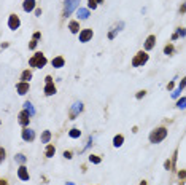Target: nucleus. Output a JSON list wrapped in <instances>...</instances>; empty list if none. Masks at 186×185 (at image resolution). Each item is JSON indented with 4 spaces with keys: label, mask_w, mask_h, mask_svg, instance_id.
<instances>
[{
    "label": "nucleus",
    "mask_w": 186,
    "mask_h": 185,
    "mask_svg": "<svg viewBox=\"0 0 186 185\" xmlns=\"http://www.w3.org/2000/svg\"><path fill=\"white\" fill-rule=\"evenodd\" d=\"M165 137H167V128H164V126L154 128L150 133V142L151 144H161Z\"/></svg>",
    "instance_id": "nucleus-1"
},
{
    "label": "nucleus",
    "mask_w": 186,
    "mask_h": 185,
    "mask_svg": "<svg viewBox=\"0 0 186 185\" xmlns=\"http://www.w3.org/2000/svg\"><path fill=\"white\" fill-rule=\"evenodd\" d=\"M46 62H48L46 56L43 54V53H40V51L35 53V54L29 59V66L30 67H35V69H43V67L46 66Z\"/></svg>",
    "instance_id": "nucleus-2"
},
{
    "label": "nucleus",
    "mask_w": 186,
    "mask_h": 185,
    "mask_svg": "<svg viewBox=\"0 0 186 185\" xmlns=\"http://www.w3.org/2000/svg\"><path fill=\"white\" fill-rule=\"evenodd\" d=\"M80 0H65L64 2V18H69L76 8H78Z\"/></svg>",
    "instance_id": "nucleus-3"
},
{
    "label": "nucleus",
    "mask_w": 186,
    "mask_h": 185,
    "mask_svg": "<svg viewBox=\"0 0 186 185\" xmlns=\"http://www.w3.org/2000/svg\"><path fill=\"white\" fill-rule=\"evenodd\" d=\"M148 58H150V56H148L146 51H138L137 54H135L134 58H132V66H134V67H140V66H143V64L148 61Z\"/></svg>",
    "instance_id": "nucleus-4"
},
{
    "label": "nucleus",
    "mask_w": 186,
    "mask_h": 185,
    "mask_svg": "<svg viewBox=\"0 0 186 185\" xmlns=\"http://www.w3.org/2000/svg\"><path fill=\"white\" fill-rule=\"evenodd\" d=\"M123 29H124V22H123V21L116 22V24H115L113 27L110 29V32H108V35H107L108 40H115V38H116V35H118L121 31H123Z\"/></svg>",
    "instance_id": "nucleus-5"
},
{
    "label": "nucleus",
    "mask_w": 186,
    "mask_h": 185,
    "mask_svg": "<svg viewBox=\"0 0 186 185\" xmlns=\"http://www.w3.org/2000/svg\"><path fill=\"white\" fill-rule=\"evenodd\" d=\"M45 94L46 96H53V94H56V85L53 83V78L49 75L45 78Z\"/></svg>",
    "instance_id": "nucleus-6"
},
{
    "label": "nucleus",
    "mask_w": 186,
    "mask_h": 185,
    "mask_svg": "<svg viewBox=\"0 0 186 185\" xmlns=\"http://www.w3.org/2000/svg\"><path fill=\"white\" fill-rule=\"evenodd\" d=\"M83 109H84L83 102H80V101H78V102H75V104L72 105V109H70V113H69L70 118H72V120H73V118H76V117H78L80 113L83 112Z\"/></svg>",
    "instance_id": "nucleus-7"
},
{
    "label": "nucleus",
    "mask_w": 186,
    "mask_h": 185,
    "mask_svg": "<svg viewBox=\"0 0 186 185\" xmlns=\"http://www.w3.org/2000/svg\"><path fill=\"white\" fill-rule=\"evenodd\" d=\"M19 26H21L19 16L18 15H10L8 16V27L11 29V31H16V29H19Z\"/></svg>",
    "instance_id": "nucleus-8"
},
{
    "label": "nucleus",
    "mask_w": 186,
    "mask_h": 185,
    "mask_svg": "<svg viewBox=\"0 0 186 185\" xmlns=\"http://www.w3.org/2000/svg\"><path fill=\"white\" fill-rule=\"evenodd\" d=\"M18 121H19L21 126L27 128V126H29V123H30V115L26 112V110H21V112L18 113Z\"/></svg>",
    "instance_id": "nucleus-9"
},
{
    "label": "nucleus",
    "mask_w": 186,
    "mask_h": 185,
    "mask_svg": "<svg viewBox=\"0 0 186 185\" xmlns=\"http://www.w3.org/2000/svg\"><path fill=\"white\" fill-rule=\"evenodd\" d=\"M22 140H26V142H33V140H35V131L29 129V128H24V131H22Z\"/></svg>",
    "instance_id": "nucleus-10"
},
{
    "label": "nucleus",
    "mask_w": 186,
    "mask_h": 185,
    "mask_svg": "<svg viewBox=\"0 0 186 185\" xmlns=\"http://www.w3.org/2000/svg\"><path fill=\"white\" fill-rule=\"evenodd\" d=\"M92 35H94L92 29H84V31H81V32H80V42H81V43L89 42V40L92 38Z\"/></svg>",
    "instance_id": "nucleus-11"
},
{
    "label": "nucleus",
    "mask_w": 186,
    "mask_h": 185,
    "mask_svg": "<svg viewBox=\"0 0 186 185\" xmlns=\"http://www.w3.org/2000/svg\"><path fill=\"white\" fill-rule=\"evenodd\" d=\"M154 45H156V37H154V35H148V38L145 40V43H143L145 51H150V50H153Z\"/></svg>",
    "instance_id": "nucleus-12"
},
{
    "label": "nucleus",
    "mask_w": 186,
    "mask_h": 185,
    "mask_svg": "<svg viewBox=\"0 0 186 185\" xmlns=\"http://www.w3.org/2000/svg\"><path fill=\"white\" fill-rule=\"evenodd\" d=\"M16 91H18L19 96L27 94V91H29V82H19L18 85H16Z\"/></svg>",
    "instance_id": "nucleus-13"
},
{
    "label": "nucleus",
    "mask_w": 186,
    "mask_h": 185,
    "mask_svg": "<svg viewBox=\"0 0 186 185\" xmlns=\"http://www.w3.org/2000/svg\"><path fill=\"white\" fill-rule=\"evenodd\" d=\"M18 177L21 180H29V172H27V168L24 166V164H21L18 169Z\"/></svg>",
    "instance_id": "nucleus-14"
},
{
    "label": "nucleus",
    "mask_w": 186,
    "mask_h": 185,
    "mask_svg": "<svg viewBox=\"0 0 186 185\" xmlns=\"http://www.w3.org/2000/svg\"><path fill=\"white\" fill-rule=\"evenodd\" d=\"M51 64H53L54 69H60V67H64V64H65V59H64L62 56H56L51 61Z\"/></svg>",
    "instance_id": "nucleus-15"
},
{
    "label": "nucleus",
    "mask_w": 186,
    "mask_h": 185,
    "mask_svg": "<svg viewBox=\"0 0 186 185\" xmlns=\"http://www.w3.org/2000/svg\"><path fill=\"white\" fill-rule=\"evenodd\" d=\"M22 8H24L26 13L33 11V8H35V0H24V3H22Z\"/></svg>",
    "instance_id": "nucleus-16"
},
{
    "label": "nucleus",
    "mask_w": 186,
    "mask_h": 185,
    "mask_svg": "<svg viewBox=\"0 0 186 185\" xmlns=\"http://www.w3.org/2000/svg\"><path fill=\"white\" fill-rule=\"evenodd\" d=\"M76 16H78V19H87L89 18V8H78Z\"/></svg>",
    "instance_id": "nucleus-17"
},
{
    "label": "nucleus",
    "mask_w": 186,
    "mask_h": 185,
    "mask_svg": "<svg viewBox=\"0 0 186 185\" xmlns=\"http://www.w3.org/2000/svg\"><path fill=\"white\" fill-rule=\"evenodd\" d=\"M24 110H26L27 113H29L30 117L35 115V107H33L32 102H29V101H26V102H24Z\"/></svg>",
    "instance_id": "nucleus-18"
},
{
    "label": "nucleus",
    "mask_w": 186,
    "mask_h": 185,
    "mask_svg": "<svg viewBox=\"0 0 186 185\" xmlns=\"http://www.w3.org/2000/svg\"><path fill=\"white\" fill-rule=\"evenodd\" d=\"M123 144H124V136H123V134H116L115 139H113V145L115 147H121Z\"/></svg>",
    "instance_id": "nucleus-19"
},
{
    "label": "nucleus",
    "mask_w": 186,
    "mask_h": 185,
    "mask_svg": "<svg viewBox=\"0 0 186 185\" xmlns=\"http://www.w3.org/2000/svg\"><path fill=\"white\" fill-rule=\"evenodd\" d=\"M69 31L72 32V34H76L80 31V24H78V21H70L69 22Z\"/></svg>",
    "instance_id": "nucleus-20"
},
{
    "label": "nucleus",
    "mask_w": 186,
    "mask_h": 185,
    "mask_svg": "<svg viewBox=\"0 0 186 185\" xmlns=\"http://www.w3.org/2000/svg\"><path fill=\"white\" fill-rule=\"evenodd\" d=\"M32 80V72L30 70H24L21 73V82H30Z\"/></svg>",
    "instance_id": "nucleus-21"
},
{
    "label": "nucleus",
    "mask_w": 186,
    "mask_h": 185,
    "mask_svg": "<svg viewBox=\"0 0 186 185\" xmlns=\"http://www.w3.org/2000/svg\"><path fill=\"white\" fill-rule=\"evenodd\" d=\"M54 153H56V149H54V145H46V150H45L46 158H53Z\"/></svg>",
    "instance_id": "nucleus-22"
},
{
    "label": "nucleus",
    "mask_w": 186,
    "mask_h": 185,
    "mask_svg": "<svg viewBox=\"0 0 186 185\" xmlns=\"http://www.w3.org/2000/svg\"><path fill=\"white\" fill-rule=\"evenodd\" d=\"M49 140H51V131H43V134H42V142H43V144H48Z\"/></svg>",
    "instance_id": "nucleus-23"
},
{
    "label": "nucleus",
    "mask_w": 186,
    "mask_h": 185,
    "mask_svg": "<svg viewBox=\"0 0 186 185\" xmlns=\"http://www.w3.org/2000/svg\"><path fill=\"white\" fill-rule=\"evenodd\" d=\"M103 0H87V6H89V10H96L97 5L99 3H102Z\"/></svg>",
    "instance_id": "nucleus-24"
},
{
    "label": "nucleus",
    "mask_w": 186,
    "mask_h": 185,
    "mask_svg": "<svg viewBox=\"0 0 186 185\" xmlns=\"http://www.w3.org/2000/svg\"><path fill=\"white\" fill-rule=\"evenodd\" d=\"M69 136H70V137H73V139H78V137L81 136V131L78 129V128H73V129H70Z\"/></svg>",
    "instance_id": "nucleus-25"
},
{
    "label": "nucleus",
    "mask_w": 186,
    "mask_h": 185,
    "mask_svg": "<svg viewBox=\"0 0 186 185\" xmlns=\"http://www.w3.org/2000/svg\"><path fill=\"white\" fill-rule=\"evenodd\" d=\"M15 161H16V163H19V164H24L26 161H27V158H26L22 153H18V155L15 156Z\"/></svg>",
    "instance_id": "nucleus-26"
},
{
    "label": "nucleus",
    "mask_w": 186,
    "mask_h": 185,
    "mask_svg": "<svg viewBox=\"0 0 186 185\" xmlns=\"http://www.w3.org/2000/svg\"><path fill=\"white\" fill-rule=\"evenodd\" d=\"M174 51H175V50H174V43H169V45L164 48V54H167V56H170Z\"/></svg>",
    "instance_id": "nucleus-27"
},
{
    "label": "nucleus",
    "mask_w": 186,
    "mask_h": 185,
    "mask_svg": "<svg viewBox=\"0 0 186 185\" xmlns=\"http://www.w3.org/2000/svg\"><path fill=\"white\" fill-rule=\"evenodd\" d=\"M89 161L94 164H99L102 160H100V156H97V155H89Z\"/></svg>",
    "instance_id": "nucleus-28"
},
{
    "label": "nucleus",
    "mask_w": 186,
    "mask_h": 185,
    "mask_svg": "<svg viewBox=\"0 0 186 185\" xmlns=\"http://www.w3.org/2000/svg\"><path fill=\"white\" fill-rule=\"evenodd\" d=\"M177 107H178V109H186V97H181V99L178 101Z\"/></svg>",
    "instance_id": "nucleus-29"
},
{
    "label": "nucleus",
    "mask_w": 186,
    "mask_h": 185,
    "mask_svg": "<svg viewBox=\"0 0 186 185\" xmlns=\"http://www.w3.org/2000/svg\"><path fill=\"white\" fill-rule=\"evenodd\" d=\"M35 48H37V40L32 38V40H30V43H29V50H35Z\"/></svg>",
    "instance_id": "nucleus-30"
},
{
    "label": "nucleus",
    "mask_w": 186,
    "mask_h": 185,
    "mask_svg": "<svg viewBox=\"0 0 186 185\" xmlns=\"http://www.w3.org/2000/svg\"><path fill=\"white\" fill-rule=\"evenodd\" d=\"M3 161H5V149L0 147V163H3Z\"/></svg>",
    "instance_id": "nucleus-31"
},
{
    "label": "nucleus",
    "mask_w": 186,
    "mask_h": 185,
    "mask_svg": "<svg viewBox=\"0 0 186 185\" xmlns=\"http://www.w3.org/2000/svg\"><path fill=\"white\" fill-rule=\"evenodd\" d=\"M178 35L180 37H186V29H183V27H178Z\"/></svg>",
    "instance_id": "nucleus-32"
},
{
    "label": "nucleus",
    "mask_w": 186,
    "mask_h": 185,
    "mask_svg": "<svg viewBox=\"0 0 186 185\" xmlns=\"http://www.w3.org/2000/svg\"><path fill=\"white\" fill-rule=\"evenodd\" d=\"M64 156H65L67 160H72V158H73V153L69 152V150H65V152H64Z\"/></svg>",
    "instance_id": "nucleus-33"
},
{
    "label": "nucleus",
    "mask_w": 186,
    "mask_h": 185,
    "mask_svg": "<svg viewBox=\"0 0 186 185\" xmlns=\"http://www.w3.org/2000/svg\"><path fill=\"white\" fill-rule=\"evenodd\" d=\"M180 93H181V89H180V88H178L177 91H174V93H172V99H177V97L180 96Z\"/></svg>",
    "instance_id": "nucleus-34"
},
{
    "label": "nucleus",
    "mask_w": 186,
    "mask_h": 185,
    "mask_svg": "<svg viewBox=\"0 0 186 185\" xmlns=\"http://www.w3.org/2000/svg\"><path fill=\"white\" fill-rule=\"evenodd\" d=\"M145 94H146V91H145V89H142V91H138V93H137V96H135V97H137V99H142V97H143Z\"/></svg>",
    "instance_id": "nucleus-35"
},
{
    "label": "nucleus",
    "mask_w": 186,
    "mask_h": 185,
    "mask_svg": "<svg viewBox=\"0 0 186 185\" xmlns=\"http://www.w3.org/2000/svg\"><path fill=\"white\" fill-rule=\"evenodd\" d=\"M174 86H175V80H174V82H170V83L167 85V89H169V91H172V89H174Z\"/></svg>",
    "instance_id": "nucleus-36"
},
{
    "label": "nucleus",
    "mask_w": 186,
    "mask_h": 185,
    "mask_svg": "<svg viewBox=\"0 0 186 185\" xmlns=\"http://www.w3.org/2000/svg\"><path fill=\"white\" fill-rule=\"evenodd\" d=\"M185 86H186V77H185L183 80H181V83H180V89H183Z\"/></svg>",
    "instance_id": "nucleus-37"
},
{
    "label": "nucleus",
    "mask_w": 186,
    "mask_h": 185,
    "mask_svg": "<svg viewBox=\"0 0 186 185\" xmlns=\"http://www.w3.org/2000/svg\"><path fill=\"white\" fill-rule=\"evenodd\" d=\"M185 11H186V2L181 5V8H180V13H185Z\"/></svg>",
    "instance_id": "nucleus-38"
},
{
    "label": "nucleus",
    "mask_w": 186,
    "mask_h": 185,
    "mask_svg": "<svg viewBox=\"0 0 186 185\" xmlns=\"http://www.w3.org/2000/svg\"><path fill=\"white\" fill-rule=\"evenodd\" d=\"M177 38H178V32L172 34V42H174V40H177Z\"/></svg>",
    "instance_id": "nucleus-39"
},
{
    "label": "nucleus",
    "mask_w": 186,
    "mask_h": 185,
    "mask_svg": "<svg viewBox=\"0 0 186 185\" xmlns=\"http://www.w3.org/2000/svg\"><path fill=\"white\" fill-rule=\"evenodd\" d=\"M33 38L38 40V38H40V32H35V34H33Z\"/></svg>",
    "instance_id": "nucleus-40"
},
{
    "label": "nucleus",
    "mask_w": 186,
    "mask_h": 185,
    "mask_svg": "<svg viewBox=\"0 0 186 185\" xmlns=\"http://www.w3.org/2000/svg\"><path fill=\"white\" fill-rule=\"evenodd\" d=\"M0 185H8V182L5 179H0Z\"/></svg>",
    "instance_id": "nucleus-41"
},
{
    "label": "nucleus",
    "mask_w": 186,
    "mask_h": 185,
    "mask_svg": "<svg viewBox=\"0 0 186 185\" xmlns=\"http://www.w3.org/2000/svg\"><path fill=\"white\" fill-rule=\"evenodd\" d=\"M35 15H37V16H40V15H42V10L37 8V10H35Z\"/></svg>",
    "instance_id": "nucleus-42"
},
{
    "label": "nucleus",
    "mask_w": 186,
    "mask_h": 185,
    "mask_svg": "<svg viewBox=\"0 0 186 185\" xmlns=\"http://www.w3.org/2000/svg\"><path fill=\"white\" fill-rule=\"evenodd\" d=\"M164 166H165V169H169V168H170V161H165Z\"/></svg>",
    "instance_id": "nucleus-43"
},
{
    "label": "nucleus",
    "mask_w": 186,
    "mask_h": 185,
    "mask_svg": "<svg viewBox=\"0 0 186 185\" xmlns=\"http://www.w3.org/2000/svg\"><path fill=\"white\" fill-rule=\"evenodd\" d=\"M140 185H148V182H146V180H142V182H140Z\"/></svg>",
    "instance_id": "nucleus-44"
},
{
    "label": "nucleus",
    "mask_w": 186,
    "mask_h": 185,
    "mask_svg": "<svg viewBox=\"0 0 186 185\" xmlns=\"http://www.w3.org/2000/svg\"><path fill=\"white\" fill-rule=\"evenodd\" d=\"M65 185H75V184H70V182H67V184H65Z\"/></svg>",
    "instance_id": "nucleus-45"
},
{
    "label": "nucleus",
    "mask_w": 186,
    "mask_h": 185,
    "mask_svg": "<svg viewBox=\"0 0 186 185\" xmlns=\"http://www.w3.org/2000/svg\"><path fill=\"white\" fill-rule=\"evenodd\" d=\"M0 124H2V121H0Z\"/></svg>",
    "instance_id": "nucleus-46"
}]
</instances>
